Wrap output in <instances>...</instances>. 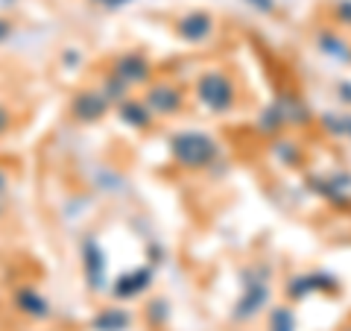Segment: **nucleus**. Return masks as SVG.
<instances>
[{
    "mask_svg": "<svg viewBox=\"0 0 351 331\" xmlns=\"http://www.w3.org/2000/svg\"><path fill=\"white\" fill-rule=\"evenodd\" d=\"M71 112L76 120H82V124H94V120H100L108 112V100L103 91H80L71 106Z\"/></svg>",
    "mask_w": 351,
    "mask_h": 331,
    "instance_id": "6e6552de",
    "label": "nucleus"
},
{
    "mask_svg": "<svg viewBox=\"0 0 351 331\" xmlns=\"http://www.w3.org/2000/svg\"><path fill=\"white\" fill-rule=\"evenodd\" d=\"M15 302H18L21 311L29 314V317H36V319H44V317L50 314V305H47V299H44L41 293H36V288H24V290H18Z\"/></svg>",
    "mask_w": 351,
    "mask_h": 331,
    "instance_id": "f8f14e48",
    "label": "nucleus"
},
{
    "mask_svg": "<svg viewBox=\"0 0 351 331\" xmlns=\"http://www.w3.org/2000/svg\"><path fill=\"white\" fill-rule=\"evenodd\" d=\"M196 97L214 115H228L237 103V85L226 71H205L196 80Z\"/></svg>",
    "mask_w": 351,
    "mask_h": 331,
    "instance_id": "f03ea898",
    "label": "nucleus"
},
{
    "mask_svg": "<svg viewBox=\"0 0 351 331\" xmlns=\"http://www.w3.org/2000/svg\"><path fill=\"white\" fill-rule=\"evenodd\" d=\"M334 15H337V21H339V24L351 27V0H339V3H337V9H334Z\"/></svg>",
    "mask_w": 351,
    "mask_h": 331,
    "instance_id": "f3484780",
    "label": "nucleus"
},
{
    "mask_svg": "<svg viewBox=\"0 0 351 331\" xmlns=\"http://www.w3.org/2000/svg\"><path fill=\"white\" fill-rule=\"evenodd\" d=\"M82 267H85L91 290H103L106 288V282H103L106 279V255L94 238H88L85 247H82Z\"/></svg>",
    "mask_w": 351,
    "mask_h": 331,
    "instance_id": "0eeeda50",
    "label": "nucleus"
},
{
    "mask_svg": "<svg viewBox=\"0 0 351 331\" xmlns=\"http://www.w3.org/2000/svg\"><path fill=\"white\" fill-rule=\"evenodd\" d=\"M94 6H103V9H120V6H126L132 3V0H91Z\"/></svg>",
    "mask_w": 351,
    "mask_h": 331,
    "instance_id": "6ab92c4d",
    "label": "nucleus"
},
{
    "mask_svg": "<svg viewBox=\"0 0 351 331\" xmlns=\"http://www.w3.org/2000/svg\"><path fill=\"white\" fill-rule=\"evenodd\" d=\"M276 156L281 159V164H293V161H299L302 159V152L295 144H290V141H278L276 144Z\"/></svg>",
    "mask_w": 351,
    "mask_h": 331,
    "instance_id": "dca6fc26",
    "label": "nucleus"
},
{
    "mask_svg": "<svg viewBox=\"0 0 351 331\" xmlns=\"http://www.w3.org/2000/svg\"><path fill=\"white\" fill-rule=\"evenodd\" d=\"M249 6H255L258 12H276V0H246Z\"/></svg>",
    "mask_w": 351,
    "mask_h": 331,
    "instance_id": "a211bd4d",
    "label": "nucleus"
},
{
    "mask_svg": "<svg viewBox=\"0 0 351 331\" xmlns=\"http://www.w3.org/2000/svg\"><path fill=\"white\" fill-rule=\"evenodd\" d=\"M112 73L132 88V85H141V82L149 80V76H152V65H149V59L144 56V53H123V56L114 62Z\"/></svg>",
    "mask_w": 351,
    "mask_h": 331,
    "instance_id": "39448f33",
    "label": "nucleus"
},
{
    "mask_svg": "<svg viewBox=\"0 0 351 331\" xmlns=\"http://www.w3.org/2000/svg\"><path fill=\"white\" fill-rule=\"evenodd\" d=\"M120 120L132 129H147L152 126V112L141 100H120Z\"/></svg>",
    "mask_w": 351,
    "mask_h": 331,
    "instance_id": "9d476101",
    "label": "nucleus"
},
{
    "mask_svg": "<svg viewBox=\"0 0 351 331\" xmlns=\"http://www.w3.org/2000/svg\"><path fill=\"white\" fill-rule=\"evenodd\" d=\"M214 32V18L208 12H199V9H193V12L182 15L179 21H176V36L191 41V44H202L211 38Z\"/></svg>",
    "mask_w": 351,
    "mask_h": 331,
    "instance_id": "20e7f679",
    "label": "nucleus"
},
{
    "mask_svg": "<svg viewBox=\"0 0 351 331\" xmlns=\"http://www.w3.org/2000/svg\"><path fill=\"white\" fill-rule=\"evenodd\" d=\"M319 50L328 53V56H334V59H343V62L351 59L348 41H346V38H339L337 32H322V36H319Z\"/></svg>",
    "mask_w": 351,
    "mask_h": 331,
    "instance_id": "ddd939ff",
    "label": "nucleus"
},
{
    "mask_svg": "<svg viewBox=\"0 0 351 331\" xmlns=\"http://www.w3.org/2000/svg\"><path fill=\"white\" fill-rule=\"evenodd\" d=\"M0 191H6V173L0 170Z\"/></svg>",
    "mask_w": 351,
    "mask_h": 331,
    "instance_id": "5701e85b",
    "label": "nucleus"
},
{
    "mask_svg": "<svg viewBox=\"0 0 351 331\" xmlns=\"http://www.w3.org/2000/svg\"><path fill=\"white\" fill-rule=\"evenodd\" d=\"M144 103L152 115H176V112H182V106H184V94L170 82H158L147 91Z\"/></svg>",
    "mask_w": 351,
    "mask_h": 331,
    "instance_id": "7ed1b4c3",
    "label": "nucleus"
},
{
    "mask_svg": "<svg viewBox=\"0 0 351 331\" xmlns=\"http://www.w3.org/2000/svg\"><path fill=\"white\" fill-rule=\"evenodd\" d=\"M339 91H343V100L351 103V82H339Z\"/></svg>",
    "mask_w": 351,
    "mask_h": 331,
    "instance_id": "4be33fe9",
    "label": "nucleus"
},
{
    "mask_svg": "<svg viewBox=\"0 0 351 331\" xmlns=\"http://www.w3.org/2000/svg\"><path fill=\"white\" fill-rule=\"evenodd\" d=\"M343 331H351V326H348V328H343Z\"/></svg>",
    "mask_w": 351,
    "mask_h": 331,
    "instance_id": "393cba45",
    "label": "nucleus"
},
{
    "mask_svg": "<svg viewBox=\"0 0 351 331\" xmlns=\"http://www.w3.org/2000/svg\"><path fill=\"white\" fill-rule=\"evenodd\" d=\"M132 326V314L123 308H106L94 317V328L97 331H126Z\"/></svg>",
    "mask_w": 351,
    "mask_h": 331,
    "instance_id": "9b49d317",
    "label": "nucleus"
},
{
    "mask_svg": "<svg viewBox=\"0 0 351 331\" xmlns=\"http://www.w3.org/2000/svg\"><path fill=\"white\" fill-rule=\"evenodd\" d=\"M152 270H135V273H129V275H120L117 284H114V296L117 299H132V296H138V293H144L149 288V282H152Z\"/></svg>",
    "mask_w": 351,
    "mask_h": 331,
    "instance_id": "1a4fd4ad",
    "label": "nucleus"
},
{
    "mask_svg": "<svg viewBox=\"0 0 351 331\" xmlns=\"http://www.w3.org/2000/svg\"><path fill=\"white\" fill-rule=\"evenodd\" d=\"M313 290H316L313 273L295 275V279H290V284H287V296H290V299H304V296H307V293H313Z\"/></svg>",
    "mask_w": 351,
    "mask_h": 331,
    "instance_id": "2eb2a0df",
    "label": "nucleus"
},
{
    "mask_svg": "<svg viewBox=\"0 0 351 331\" xmlns=\"http://www.w3.org/2000/svg\"><path fill=\"white\" fill-rule=\"evenodd\" d=\"M9 32H12V24H9V21H3V18H0V41H3V38L9 36Z\"/></svg>",
    "mask_w": 351,
    "mask_h": 331,
    "instance_id": "412c9836",
    "label": "nucleus"
},
{
    "mask_svg": "<svg viewBox=\"0 0 351 331\" xmlns=\"http://www.w3.org/2000/svg\"><path fill=\"white\" fill-rule=\"evenodd\" d=\"M346 135H351V115H348V129H346Z\"/></svg>",
    "mask_w": 351,
    "mask_h": 331,
    "instance_id": "b1692460",
    "label": "nucleus"
},
{
    "mask_svg": "<svg viewBox=\"0 0 351 331\" xmlns=\"http://www.w3.org/2000/svg\"><path fill=\"white\" fill-rule=\"evenodd\" d=\"M9 126H12V115H9L6 109H0V135H3Z\"/></svg>",
    "mask_w": 351,
    "mask_h": 331,
    "instance_id": "aec40b11",
    "label": "nucleus"
},
{
    "mask_svg": "<svg viewBox=\"0 0 351 331\" xmlns=\"http://www.w3.org/2000/svg\"><path fill=\"white\" fill-rule=\"evenodd\" d=\"M269 331H295V314L293 308L278 305L269 311Z\"/></svg>",
    "mask_w": 351,
    "mask_h": 331,
    "instance_id": "4468645a",
    "label": "nucleus"
},
{
    "mask_svg": "<svg viewBox=\"0 0 351 331\" xmlns=\"http://www.w3.org/2000/svg\"><path fill=\"white\" fill-rule=\"evenodd\" d=\"M269 302V284L267 279H249L246 282V293L243 299L234 308V319H252L255 314H261Z\"/></svg>",
    "mask_w": 351,
    "mask_h": 331,
    "instance_id": "423d86ee",
    "label": "nucleus"
},
{
    "mask_svg": "<svg viewBox=\"0 0 351 331\" xmlns=\"http://www.w3.org/2000/svg\"><path fill=\"white\" fill-rule=\"evenodd\" d=\"M170 152L179 168L184 170H202L208 164H214L219 156V144L205 135V132H176L170 138Z\"/></svg>",
    "mask_w": 351,
    "mask_h": 331,
    "instance_id": "f257e3e1",
    "label": "nucleus"
}]
</instances>
